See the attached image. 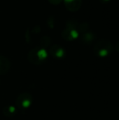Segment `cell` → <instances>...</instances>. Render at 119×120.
I'll return each mask as SVG.
<instances>
[{
	"label": "cell",
	"mask_w": 119,
	"mask_h": 120,
	"mask_svg": "<svg viewBox=\"0 0 119 120\" xmlns=\"http://www.w3.org/2000/svg\"><path fill=\"white\" fill-rule=\"evenodd\" d=\"M114 51L112 43L106 39L99 40L94 46V53L100 58H105L109 56Z\"/></svg>",
	"instance_id": "cell-1"
},
{
	"label": "cell",
	"mask_w": 119,
	"mask_h": 120,
	"mask_svg": "<svg viewBox=\"0 0 119 120\" xmlns=\"http://www.w3.org/2000/svg\"><path fill=\"white\" fill-rule=\"evenodd\" d=\"M48 53L45 49L41 47H35L31 49L27 56V58L29 63L33 65H41L47 58Z\"/></svg>",
	"instance_id": "cell-2"
},
{
	"label": "cell",
	"mask_w": 119,
	"mask_h": 120,
	"mask_svg": "<svg viewBox=\"0 0 119 120\" xmlns=\"http://www.w3.org/2000/svg\"><path fill=\"white\" fill-rule=\"evenodd\" d=\"M32 96L28 92H23L20 94L16 98L15 103L19 110H27L32 103Z\"/></svg>",
	"instance_id": "cell-3"
},
{
	"label": "cell",
	"mask_w": 119,
	"mask_h": 120,
	"mask_svg": "<svg viewBox=\"0 0 119 120\" xmlns=\"http://www.w3.org/2000/svg\"><path fill=\"white\" fill-rule=\"evenodd\" d=\"M49 53L50 56L55 59H62L65 58L66 54L65 49L58 44L52 45L50 47Z\"/></svg>",
	"instance_id": "cell-4"
},
{
	"label": "cell",
	"mask_w": 119,
	"mask_h": 120,
	"mask_svg": "<svg viewBox=\"0 0 119 120\" xmlns=\"http://www.w3.org/2000/svg\"><path fill=\"white\" fill-rule=\"evenodd\" d=\"M79 36V33L77 30H72L69 28H65L62 32V37L66 41H73L76 39Z\"/></svg>",
	"instance_id": "cell-5"
},
{
	"label": "cell",
	"mask_w": 119,
	"mask_h": 120,
	"mask_svg": "<svg viewBox=\"0 0 119 120\" xmlns=\"http://www.w3.org/2000/svg\"><path fill=\"white\" fill-rule=\"evenodd\" d=\"M66 8L71 12L79 11L82 4V0H64Z\"/></svg>",
	"instance_id": "cell-6"
},
{
	"label": "cell",
	"mask_w": 119,
	"mask_h": 120,
	"mask_svg": "<svg viewBox=\"0 0 119 120\" xmlns=\"http://www.w3.org/2000/svg\"><path fill=\"white\" fill-rule=\"evenodd\" d=\"M11 68V63L8 59L4 56H0V75L6 74Z\"/></svg>",
	"instance_id": "cell-7"
},
{
	"label": "cell",
	"mask_w": 119,
	"mask_h": 120,
	"mask_svg": "<svg viewBox=\"0 0 119 120\" xmlns=\"http://www.w3.org/2000/svg\"><path fill=\"white\" fill-rule=\"evenodd\" d=\"M95 34L94 32L91 31H87L86 32L82 34L81 36V41L85 44H90L95 39Z\"/></svg>",
	"instance_id": "cell-8"
},
{
	"label": "cell",
	"mask_w": 119,
	"mask_h": 120,
	"mask_svg": "<svg viewBox=\"0 0 119 120\" xmlns=\"http://www.w3.org/2000/svg\"><path fill=\"white\" fill-rule=\"evenodd\" d=\"M16 109L15 107L12 105H7L4 107L2 110V113L3 115L6 117H12L15 115L16 114Z\"/></svg>",
	"instance_id": "cell-9"
},
{
	"label": "cell",
	"mask_w": 119,
	"mask_h": 120,
	"mask_svg": "<svg viewBox=\"0 0 119 120\" xmlns=\"http://www.w3.org/2000/svg\"><path fill=\"white\" fill-rule=\"evenodd\" d=\"M51 44V38L48 36H43L40 39V46L41 48L45 49L50 46Z\"/></svg>",
	"instance_id": "cell-10"
},
{
	"label": "cell",
	"mask_w": 119,
	"mask_h": 120,
	"mask_svg": "<svg viewBox=\"0 0 119 120\" xmlns=\"http://www.w3.org/2000/svg\"><path fill=\"white\" fill-rule=\"evenodd\" d=\"M79 24V22L76 19H69L66 22L65 26H66V28L77 30Z\"/></svg>",
	"instance_id": "cell-11"
},
{
	"label": "cell",
	"mask_w": 119,
	"mask_h": 120,
	"mask_svg": "<svg viewBox=\"0 0 119 120\" xmlns=\"http://www.w3.org/2000/svg\"><path fill=\"white\" fill-rule=\"evenodd\" d=\"M88 30H89V24L86 22H83L81 23H79L77 27V31L79 32V33L81 34H83L86 32L87 31H88Z\"/></svg>",
	"instance_id": "cell-12"
},
{
	"label": "cell",
	"mask_w": 119,
	"mask_h": 120,
	"mask_svg": "<svg viewBox=\"0 0 119 120\" xmlns=\"http://www.w3.org/2000/svg\"><path fill=\"white\" fill-rule=\"evenodd\" d=\"M46 24L48 25V27L50 29L54 28L55 25V18L53 15H50L46 21Z\"/></svg>",
	"instance_id": "cell-13"
},
{
	"label": "cell",
	"mask_w": 119,
	"mask_h": 120,
	"mask_svg": "<svg viewBox=\"0 0 119 120\" xmlns=\"http://www.w3.org/2000/svg\"><path fill=\"white\" fill-rule=\"evenodd\" d=\"M48 1L53 5H58L62 1V0H48Z\"/></svg>",
	"instance_id": "cell-14"
},
{
	"label": "cell",
	"mask_w": 119,
	"mask_h": 120,
	"mask_svg": "<svg viewBox=\"0 0 119 120\" xmlns=\"http://www.w3.org/2000/svg\"><path fill=\"white\" fill-rule=\"evenodd\" d=\"M34 32H35V33H38V32H39L41 31V27H39V26L35 27L33 29L32 32H34Z\"/></svg>",
	"instance_id": "cell-15"
},
{
	"label": "cell",
	"mask_w": 119,
	"mask_h": 120,
	"mask_svg": "<svg viewBox=\"0 0 119 120\" xmlns=\"http://www.w3.org/2000/svg\"><path fill=\"white\" fill-rule=\"evenodd\" d=\"M116 51L119 52V41L117 42V44H116Z\"/></svg>",
	"instance_id": "cell-16"
},
{
	"label": "cell",
	"mask_w": 119,
	"mask_h": 120,
	"mask_svg": "<svg viewBox=\"0 0 119 120\" xmlns=\"http://www.w3.org/2000/svg\"><path fill=\"white\" fill-rule=\"evenodd\" d=\"M111 0H100V1H101L102 3H103V4H106V3H107V2H109V1H110Z\"/></svg>",
	"instance_id": "cell-17"
}]
</instances>
